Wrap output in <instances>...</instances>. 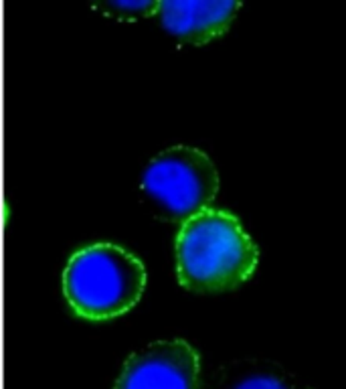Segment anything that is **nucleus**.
Listing matches in <instances>:
<instances>
[{"label":"nucleus","instance_id":"nucleus-7","mask_svg":"<svg viewBox=\"0 0 346 389\" xmlns=\"http://www.w3.org/2000/svg\"><path fill=\"white\" fill-rule=\"evenodd\" d=\"M112 13H121V16H140L158 13V2H112L107 4Z\"/></svg>","mask_w":346,"mask_h":389},{"label":"nucleus","instance_id":"nucleus-3","mask_svg":"<svg viewBox=\"0 0 346 389\" xmlns=\"http://www.w3.org/2000/svg\"><path fill=\"white\" fill-rule=\"evenodd\" d=\"M142 191L168 219L189 221L209 209L219 191V173L205 152L179 144L152 158L142 175Z\"/></svg>","mask_w":346,"mask_h":389},{"label":"nucleus","instance_id":"nucleus-5","mask_svg":"<svg viewBox=\"0 0 346 389\" xmlns=\"http://www.w3.org/2000/svg\"><path fill=\"white\" fill-rule=\"evenodd\" d=\"M239 2L189 0V2H158V16L166 30L186 43H207L225 33L239 11Z\"/></svg>","mask_w":346,"mask_h":389},{"label":"nucleus","instance_id":"nucleus-1","mask_svg":"<svg viewBox=\"0 0 346 389\" xmlns=\"http://www.w3.org/2000/svg\"><path fill=\"white\" fill-rule=\"evenodd\" d=\"M257 248L225 211L205 209L184 221L177 240L179 280L193 292L231 290L257 266Z\"/></svg>","mask_w":346,"mask_h":389},{"label":"nucleus","instance_id":"nucleus-2","mask_svg":"<svg viewBox=\"0 0 346 389\" xmlns=\"http://www.w3.org/2000/svg\"><path fill=\"white\" fill-rule=\"evenodd\" d=\"M146 269L134 254L114 243H93L71 255L63 292L77 315L90 320L114 318L142 298Z\"/></svg>","mask_w":346,"mask_h":389},{"label":"nucleus","instance_id":"nucleus-4","mask_svg":"<svg viewBox=\"0 0 346 389\" xmlns=\"http://www.w3.org/2000/svg\"><path fill=\"white\" fill-rule=\"evenodd\" d=\"M198 369V355L186 341H154L126 361L114 389H196Z\"/></svg>","mask_w":346,"mask_h":389},{"label":"nucleus","instance_id":"nucleus-6","mask_svg":"<svg viewBox=\"0 0 346 389\" xmlns=\"http://www.w3.org/2000/svg\"><path fill=\"white\" fill-rule=\"evenodd\" d=\"M229 389H298L294 381L282 373L275 371H263V369H253L249 373L237 377Z\"/></svg>","mask_w":346,"mask_h":389}]
</instances>
